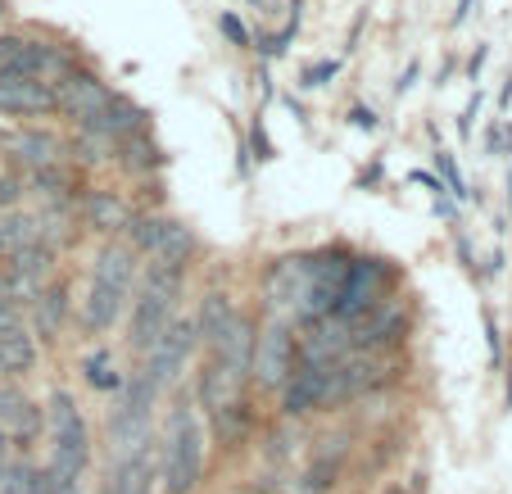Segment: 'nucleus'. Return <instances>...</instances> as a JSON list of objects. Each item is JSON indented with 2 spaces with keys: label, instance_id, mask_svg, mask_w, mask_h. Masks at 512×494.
Returning a JSON list of instances; mask_svg holds the SVG:
<instances>
[{
  "label": "nucleus",
  "instance_id": "f257e3e1",
  "mask_svg": "<svg viewBox=\"0 0 512 494\" xmlns=\"http://www.w3.org/2000/svg\"><path fill=\"white\" fill-rule=\"evenodd\" d=\"M46 463H41V490L50 485H78L91 472V454H96V440L82 417L73 390L55 386L46 395Z\"/></svg>",
  "mask_w": 512,
  "mask_h": 494
},
{
  "label": "nucleus",
  "instance_id": "f03ea898",
  "mask_svg": "<svg viewBox=\"0 0 512 494\" xmlns=\"http://www.w3.org/2000/svg\"><path fill=\"white\" fill-rule=\"evenodd\" d=\"M159 463V494H195L204 481V427L191 399L168 408L155 440Z\"/></svg>",
  "mask_w": 512,
  "mask_h": 494
},
{
  "label": "nucleus",
  "instance_id": "7ed1b4c3",
  "mask_svg": "<svg viewBox=\"0 0 512 494\" xmlns=\"http://www.w3.org/2000/svg\"><path fill=\"white\" fill-rule=\"evenodd\" d=\"M300 368V331L286 318L259 322V340H254V359H250V386L259 395H281L290 377Z\"/></svg>",
  "mask_w": 512,
  "mask_h": 494
},
{
  "label": "nucleus",
  "instance_id": "20e7f679",
  "mask_svg": "<svg viewBox=\"0 0 512 494\" xmlns=\"http://www.w3.org/2000/svg\"><path fill=\"white\" fill-rule=\"evenodd\" d=\"M73 64L78 59L68 55L64 46H55V41L19 37V32L0 37V78H32V82H50L55 87Z\"/></svg>",
  "mask_w": 512,
  "mask_h": 494
},
{
  "label": "nucleus",
  "instance_id": "39448f33",
  "mask_svg": "<svg viewBox=\"0 0 512 494\" xmlns=\"http://www.w3.org/2000/svg\"><path fill=\"white\" fill-rule=\"evenodd\" d=\"M46 436V404L19 386V381H0V440L10 454H32Z\"/></svg>",
  "mask_w": 512,
  "mask_h": 494
},
{
  "label": "nucleus",
  "instance_id": "423d86ee",
  "mask_svg": "<svg viewBox=\"0 0 512 494\" xmlns=\"http://www.w3.org/2000/svg\"><path fill=\"white\" fill-rule=\"evenodd\" d=\"M390 286H395V272H390V263L363 254V259L349 263L345 291H340V300H336V309H331V313H336L340 322L368 318L372 309H381V304L390 300Z\"/></svg>",
  "mask_w": 512,
  "mask_h": 494
},
{
  "label": "nucleus",
  "instance_id": "0eeeda50",
  "mask_svg": "<svg viewBox=\"0 0 512 494\" xmlns=\"http://www.w3.org/2000/svg\"><path fill=\"white\" fill-rule=\"evenodd\" d=\"M195 354H200V331H195L191 318H182V313H177L173 327L159 336V345L141 359V368L150 372V377H155V386L168 395V390L182 386V377H186V368H191Z\"/></svg>",
  "mask_w": 512,
  "mask_h": 494
},
{
  "label": "nucleus",
  "instance_id": "6e6552de",
  "mask_svg": "<svg viewBox=\"0 0 512 494\" xmlns=\"http://www.w3.org/2000/svg\"><path fill=\"white\" fill-rule=\"evenodd\" d=\"M114 100V87H109L100 73H91V68L73 64L64 73V78L55 82V105L59 114L68 118V123H78V127H91L96 123V114Z\"/></svg>",
  "mask_w": 512,
  "mask_h": 494
},
{
  "label": "nucleus",
  "instance_id": "1a4fd4ad",
  "mask_svg": "<svg viewBox=\"0 0 512 494\" xmlns=\"http://www.w3.org/2000/svg\"><path fill=\"white\" fill-rule=\"evenodd\" d=\"M0 159H10V164L28 168H50L64 159V141L55 132H46L41 123H23V127H10V132H0Z\"/></svg>",
  "mask_w": 512,
  "mask_h": 494
},
{
  "label": "nucleus",
  "instance_id": "9d476101",
  "mask_svg": "<svg viewBox=\"0 0 512 494\" xmlns=\"http://www.w3.org/2000/svg\"><path fill=\"white\" fill-rule=\"evenodd\" d=\"M241 399H250V377L236 368H227V363H218L213 354H204L200 372H195V408H204V413H223V408L241 404Z\"/></svg>",
  "mask_w": 512,
  "mask_h": 494
},
{
  "label": "nucleus",
  "instance_id": "9b49d317",
  "mask_svg": "<svg viewBox=\"0 0 512 494\" xmlns=\"http://www.w3.org/2000/svg\"><path fill=\"white\" fill-rule=\"evenodd\" d=\"M345 354H354V336H349V322H340L336 313L318 318L313 327H300V368H336Z\"/></svg>",
  "mask_w": 512,
  "mask_h": 494
},
{
  "label": "nucleus",
  "instance_id": "f8f14e48",
  "mask_svg": "<svg viewBox=\"0 0 512 494\" xmlns=\"http://www.w3.org/2000/svg\"><path fill=\"white\" fill-rule=\"evenodd\" d=\"M132 204L123 200V191H114V186H87L78 200V218L87 232L105 236V241H114V236L127 232V223H132Z\"/></svg>",
  "mask_w": 512,
  "mask_h": 494
},
{
  "label": "nucleus",
  "instance_id": "ddd939ff",
  "mask_svg": "<svg viewBox=\"0 0 512 494\" xmlns=\"http://www.w3.org/2000/svg\"><path fill=\"white\" fill-rule=\"evenodd\" d=\"M349 336H354V349L358 354H390L399 340L408 336V313L404 304L386 300L381 309H372L368 318L349 322Z\"/></svg>",
  "mask_w": 512,
  "mask_h": 494
},
{
  "label": "nucleus",
  "instance_id": "4468645a",
  "mask_svg": "<svg viewBox=\"0 0 512 494\" xmlns=\"http://www.w3.org/2000/svg\"><path fill=\"white\" fill-rule=\"evenodd\" d=\"M0 114L5 118H55V87L50 82H32V78H0Z\"/></svg>",
  "mask_w": 512,
  "mask_h": 494
},
{
  "label": "nucleus",
  "instance_id": "2eb2a0df",
  "mask_svg": "<svg viewBox=\"0 0 512 494\" xmlns=\"http://www.w3.org/2000/svg\"><path fill=\"white\" fill-rule=\"evenodd\" d=\"M127 304H132V295L114 291V286H100V281H87V295L78 300L82 331H87V336H109V331L127 318Z\"/></svg>",
  "mask_w": 512,
  "mask_h": 494
},
{
  "label": "nucleus",
  "instance_id": "dca6fc26",
  "mask_svg": "<svg viewBox=\"0 0 512 494\" xmlns=\"http://www.w3.org/2000/svg\"><path fill=\"white\" fill-rule=\"evenodd\" d=\"M327 372L331 368H295V377H290L277 395V413L286 417V422H300V417H309V413H322Z\"/></svg>",
  "mask_w": 512,
  "mask_h": 494
},
{
  "label": "nucleus",
  "instance_id": "f3484780",
  "mask_svg": "<svg viewBox=\"0 0 512 494\" xmlns=\"http://www.w3.org/2000/svg\"><path fill=\"white\" fill-rule=\"evenodd\" d=\"M254 340H259V318H254L250 309H236L232 322L223 327V336L209 345V354H213L218 363H227V368H236V372H245V377H250Z\"/></svg>",
  "mask_w": 512,
  "mask_h": 494
},
{
  "label": "nucleus",
  "instance_id": "a211bd4d",
  "mask_svg": "<svg viewBox=\"0 0 512 494\" xmlns=\"http://www.w3.org/2000/svg\"><path fill=\"white\" fill-rule=\"evenodd\" d=\"M91 281L114 286V291H123V295H136V281H141V259H136L123 241H100V250L91 254Z\"/></svg>",
  "mask_w": 512,
  "mask_h": 494
},
{
  "label": "nucleus",
  "instance_id": "6ab92c4d",
  "mask_svg": "<svg viewBox=\"0 0 512 494\" xmlns=\"http://www.w3.org/2000/svg\"><path fill=\"white\" fill-rule=\"evenodd\" d=\"M32 340L37 345H50V340H59V331H64V322H68V313H73V300H68V281L64 277H55L46 286V291L37 295V304H32Z\"/></svg>",
  "mask_w": 512,
  "mask_h": 494
},
{
  "label": "nucleus",
  "instance_id": "aec40b11",
  "mask_svg": "<svg viewBox=\"0 0 512 494\" xmlns=\"http://www.w3.org/2000/svg\"><path fill=\"white\" fill-rule=\"evenodd\" d=\"M82 132H100V136H109V141H127V136L150 132V114H145L136 100H127L114 91V100H109V105L96 114V123L82 127Z\"/></svg>",
  "mask_w": 512,
  "mask_h": 494
},
{
  "label": "nucleus",
  "instance_id": "412c9836",
  "mask_svg": "<svg viewBox=\"0 0 512 494\" xmlns=\"http://www.w3.org/2000/svg\"><path fill=\"white\" fill-rule=\"evenodd\" d=\"M105 494H159L155 454H136V458H123V463H109Z\"/></svg>",
  "mask_w": 512,
  "mask_h": 494
},
{
  "label": "nucleus",
  "instance_id": "4be33fe9",
  "mask_svg": "<svg viewBox=\"0 0 512 494\" xmlns=\"http://www.w3.org/2000/svg\"><path fill=\"white\" fill-rule=\"evenodd\" d=\"M28 191L41 195V204H73V209H78V200H82V191H87V186H82V177L73 173L64 159H59V164L28 173Z\"/></svg>",
  "mask_w": 512,
  "mask_h": 494
},
{
  "label": "nucleus",
  "instance_id": "5701e85b",
  "mask_svg": "<svg viewBox=\"0 0 512 494\" xmlns=\"http://www.w3.org/2000/svg\"><path fill=\"white\" fill-rule=\"evenodd\" d=\"M195 254H200V241H195V232L182 223V218H168V227H164V236H159V245L150 250V268L186 272Z\"/></svg>",
  "mask_w": 512,
  "mask_h": 494
},
{
  "label": "nucleus",
  "instance_id": "b1692460",
  "mask_svg": "<svg viewBox=\"0 0 512 494\" xmlns=\"http://www.w3.org/2000/svg\"><path fill=\"white\" fill-rule=\"evenodd\" d=\"M37 354L41 345L32 340L28 327H10L0 331V381H19L37 368Z\"/></svg>",
  "mask_w": 512,
  "mask_h": 494
},
{
  "label": "nucleus",
  "instance_id": "393cba45",
  "mask_svg": "<svg viewBox=\"0 0 512 494\" xmlns=\"http://www.w3.org/2000/svg\"><path fill=\"white\" fill-rule=\"evenodd\" d=\"M232 313H236V300H232V291H204L200 309L191 313L195 331H200V349H209L213 340L223 336V327H227V322H232Z\"/></svg>",
  "mask_w": 512,
  "mask_h": 494
},
{
  "label": "nucleus",
  "instance_id": "a878e982",
  "mask_svg": "<svg viewBox=\"0 0 512 494\" xmlns=\"http://www.w3.org/2000/svg\"><path fill=\"white\" fill-rule=\"evenodd\" d=\"M78 372H82V381H87L96 395H118V390H123V377H127V372L118 368L114 349H105V345H96L91 354H82Z\"/></svg>",
  "mask_w": 512,
  "mask_h": 494
},
{
  "label": "nucleus",
  "instance_id": "bb28decb",
  "mask_svg": "<svg viewBox=\"0 0 512 494\" xmlns=\"http://www.w3.org/2000/svg\"><path fill=\"white\" fill-rule=\"evenodd\" d=\"M118 168H127L132 177H150V173H159V168L168 164V155L150 141V132H141V136H127V141H118V159H114Z\"/></svg>",
  "mask_w": 512,
  "mask_h": 494
},
{
  "label": "nucleus",
  "instance_id": "cd10ccee",
  "mask_svg": "<svg viewBox=\"0 0 512 494\" xmlns=\"http://www.w3.org/2000/svg\"><path fill=\"white\" fill-rule=\"evenodd\" d=\"M209 422H213V436L223 440L227 449L250 445V436H254V408H250V399L223 408V413H209Z\"/></svg>",
  "mask_w": 512,
  "mask_h": 494
},
{
  "label": "nucleus",
  "instance_id": "c85d7f7f",
  "mask_svg": "<svg viewBox=\"0 0 512 494\" xmlns=\"http://www.w3.org/2000/svg\"><path fill=\"white\" fill-rule=\"evenodd\" d=\"M0 494H41V463H32V454H14L0 467Z\"/></svg>",
  "mask_w": 512,
  "mask_h": 494
},
{
  "label": "nucleus",
  "instance_id": "c756f323",
  "mask_svg": "<svg viewBox=\"0 0 512 494\" xmlns=\"http://www.w3.org/2000/svg\"><path fill=\"white\" fill-rule=\"evenodd\" d=\"M64 150H73V159H78L82 168H100V164H114L118 159V141H109V136H100V132H82V127Z\"/></svg>",
  "mask_w": 512,
  "mask_h": 494
},
{
  "label": "nucleus",
  "instance_id": "7c9ffc66",
  "mask_svg": "<svg viewBox=\"0 0 512 494\" xmlns=\"http://www.w3.org/2000/svg\"><path fill=\"white\" fill-rule=\"evenodd\" d=\"M435 168H440V173H445V191H454L458 200H467V182H463V173H458V164H454V155H445V150H440V155H435Z\"/></svg>",
  "mask_w": 512,
  "mask_h": 494
},
{
  "label": "nucleus",
  "instance_id": "2f4dec72",
  "mask_svg": "<svg viewBox=\"0 0 512 494\" xmlns=\"http://www.w3.org/2000/svg\"><path fill=\"white\" fill-rule=\"evenodd\" d=\"M336 73H340V59H318V64H309L300 73V87H327Z\"/></svg>",
  "mask_w": 512,
  "mask_h": 494
},
{
  "label": "nucleus",
  "instance_id": "473e14b6",
  "mask_svg": "<svg viewBox=\"0 0 512 494\" xmlns=\"http://www.w3.org/2000/svg\"><path fill=\"white\" fill-rule=\"evenodd\" d=\"M218 28H223V37H227V41H232V46H241V50H250V46H254L250 28H245V23H241V19H236V14H232V10H223V14H218Z\"/></svg>",
  "mask_w": 512,
  "mask_h": 494
},
{
  "label": "nucleus",
  "instance_id": "72a5a7b5",
  "mask_svg": "<svg viewBox=\"0 0 512 494\" xmlns=\"http://www.w3.org/2000/svg\"><path fill=\"white\" fill-rule=\"evenodd\" d=\"M19 204H23V177L5 173V177H0V209H5V214H14Z\"/></svg>",
  "mask_w": 512,
  "mask_h": 494
},
{
  "label": "nucleus",
  "instance_id": "f704fd0d",
  "mask_svg": "<svg viewBox=\"0 0 512 494\" xmlns=\"http://www.w3.org/2000/svg\"><path fill=\"white\" fill-rule=\"evenodd\" d=\"M295 32H300V14H295V19H290L281 32H272L268 41H259V46H263V55H268V59H272V55H281V50H286L290 41H295Z\"/></svg>",
  "mask_w": 512,
  "mask_h": 494
},
{
  "label": "nucleus",
  "instance_id": "c9c22d12",
  "mask_svg": "<svg viewBox=\"0 0 512 494\" xmlns=\"http://www.w3.org/2000/svg\"><path fill=\"white\" fill-rule=\"evenodd\" d=\"M10 327H28V313L14 309L10 300H0V331H10Z\"/></svg>",
  "mask_w": 512,
  "mask_h": 494
},
{
  "label": "nucleus",
  "instance_id": "e433bc0d",
  "mask_svg": "<svg viewBox=\"0 0 512 494\" xmlns=\"http://www.w3.org/2000/svg\"><path fill=\"white\" fill-rule=\"evenodd\" d=\"M349 123H354V127H368V132H377V114H372V109H354V114H349Z\"/></svg>",
  "mask_w": 512,
  "mask_h": 494
},
{
  "label": "nucleus",
  "instance_id": "4c0bfd02",
  "mask_svg": "<svg viewBox=\"0 0 512 494\" xmlns=\"http://www.w3.org/2000/svg\"><path fill=\"white\" fill-rule=\"evenodd\" d=\"M254 150H259V159H272V146H268V136H263V123H254Z\"/></svg>",
  "mask_w": 512,
  "mask_h": 494
},
{
  "label": "nucleus",
  "instance_id": "58836bf2",
  "mask_svg": "<svg viewBox=\"0 0 512 494\" xmlns=\"http://www.w3.org/2000/svg\"><path fill=\"white\" fill-rule=\"evenodd\" d=\"M41 494H87V481H78V485H50V490H41Z\"/></svg>",
  "mask_w": 512,
  "mask_h": 494
},
{
  "label": "nucleus",
  "instance_id": "ea45409f",
  "mask_svg": "<svg viewBox=\"0 0 512 494\" xmlns=\"http://www.w3.org/2000/svg\"><path fill=\"white\" fill-rule=\"evenodd\" d=\"M417 73H422V64H408V73H404V78H399V96H404V91L417 82Z\"/></svg>",
  "mask_w": 512,
  "mask_h": 494
},
{
  "label": "nucleus",
  "instance_id": "a19ab883",
  "mask_svg": "<svg viewBox=\"0 0 512 494\" xmlns=\"http://www.w3.org/2000/svg\"><path fill=\"white\" fill-rule=\"evenodd\" d=\"M381 494H408V485H404V481H390V485H386V490H381Z\"/></svg>",
  "mask_w": 512,
  "mask_h": 494
},
{
  "label": "nucleus",
  "instance_id": "79ce46f5",
  "mask_svg": "<svg viewBox=\"0 0 512 494\" xmlns=\"http://www.w3.org/2000/svg\"><path fill=\"white\" fill-rule=\"evenodd\" d=\"M10 458H14V454H10V449H5V440H0V467L10 463Z\"/></svg>",
  "mask_w": 512,
  "mask_h": 494
},
{
  "label": "nucleus",
  "instance_id": "37998d69",
  "mask_svg": "<svg viewBox=\"0 0 512 494\" xmlns=\"http://www.w3.org/2000/svg\"><path fill=\"white\" fill-rule=\"evenodd\" d=\"M5 14H10V0H0V19H5Z\"/></svg>",
  "mask_w": 512,
  "mask_h": 494
}]
</instances>
